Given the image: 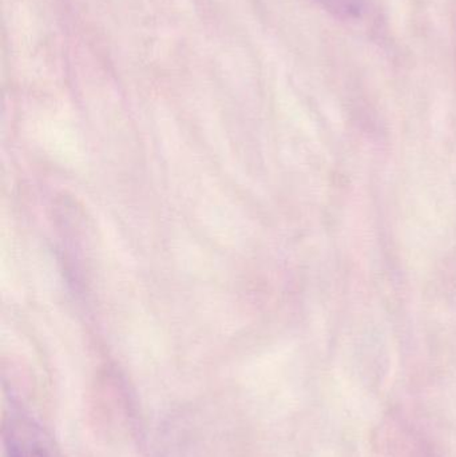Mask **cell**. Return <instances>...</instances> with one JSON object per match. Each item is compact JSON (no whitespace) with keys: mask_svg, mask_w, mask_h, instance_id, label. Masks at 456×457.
<instances>
[{"mask_svg":"<svg viewBox=\"0 0 456 457\" xmlns=\"http://www.w3.org/2000/svg\"><path fill=\"white\" fill-rule=\"evenodd\" d=\"M7 431L8 457H48L39 435L29 421L13 420Z\"/></svg>","mask_w":456,"mask_h":457,"instance_id":"obj_1","label":"cell"},{"mask_svg":"<svg viewBox=\"0 0 456 457\" xmlns=\"http://www.w3.org/2000/svg\"><path fill=\"white\" fill-rule=\"evenodd\" d=\"M327 7L336 12L345 13V15H353L361 10L359 0H321Z\"/></svg>","mask_w":456,"mask_h":457,"instance_id":"obj_2","label":"cell"}]
</instances>
